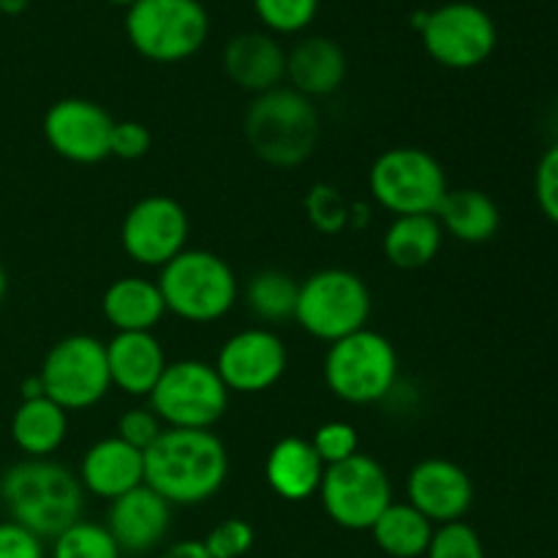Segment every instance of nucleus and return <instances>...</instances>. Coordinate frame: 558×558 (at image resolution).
I'll return each instance as SVG.
<instances>
[{"label": "nucleus", "mask_w": 558, "mask_h": 558, "mask_svg": "<svg viewBox=\"0 0 558 558\" xmlns=\"http://www.w3.org/2000/svg\"><path fill=\"white\" fill-rule=\"evenodd\" d=\"M163 305L178 319L207 325L238 303V276L227 259L205 248H185L161 267L158 276Z\"/></svg>", "instance_id": "obj_4"}, {"label": "nucleus", "mask_w": 558, "mask_h": 558, "mask_svg": "<svg viewBox=\"0 0 558 558\" xmlns=\"http://www.w3.org/2000/svg\"><path fill=\"white\" fill-rule=\"evenodd\" d=\"M308 441L316 456H319V461L325 463V469L349 461V458H354L360 452L357 428L343 423V420H332V423L319 425Z\"/></svg>", "instance_id": "obj_32"}, {"label": "nucleus", "mask_w": 558, "mask_h": 558, "mask_svg": "<svg viewBox=\"0 0 558 558\" xmlns=\"http://www.w3.org/2000/svg\"><path fill=\"white\" fill-rule=\"evenodd\" d=\"M289 87L303 96H330L347 80V54L332 38L308 36L287 52Z\"/></svg>", "instance_id": "obj_22"}, {"label": "nucleus", "mask_w": 558, "mask_h": 558, "mask_svg": "<svg viewBox=\"0 0 558 558\" xmlns=\"http://www.w3.org/2000/svg\"><path fill=\"white\" fill-rule=\"evenodd\" d=\"M191 223L183 205L172 196L153 194L136 202L123 218L120 243L142 267H163L185 251Z\"/></svg>", "instance_id": "obj_13"}, {"label": "nucleus", "mask_w": 558, "mask_h": 558, "mask_svg": "<svg viewBox=\"0 0 558 558\" xmlns=\"http://www.w3.org/2000/svg\"><path fill=\"white\" fill-rule=\"evenodd\" d=\"M423 47L430 58L445 69L466 71L477 69L480 63L494 54L499 31L496 22L483 5L469 0H452L428 11L423 31Z\"/></svg>", "instance_id": "obj_12"}, {"label": "nucleus", "mask_w": 558, "mask_h": 558, "mask_svg": "<svg viewBox=\"0 0 558 558\" xmlns=\"http://www.w3.org/2000/svg\"><path fill=\"white\" fill-rule=\"evenodd\" d=\"M0 501L9 521L20 523L38 539H54L82 521L85 488L80 474L47 458L14 463L0 477Z\"/></svg>", "instance_id": "obj_2"}, {"label": "nucleus", "mask_w": 558, "mask_h": 558, "mask_svg": "<svg viewBox=\"0 0 558 558\" xmlns=\"http://www.w3.org/2000/svg\"><path fill=\"white\" fill-rule=\"evenodd\" d=\"M153 145V136L145 123L140 120H114L112 136H109V156L120 158V161H136V158L147 156Z\"/></svg>", "instance_id": "obj_35"}, {"label": "nucleus", "mask_w": 558, "mask_h": 558, "mask_svg": "<svg viewBox=\"0 0 558 558\" xmlns=\"http://www.w3.org/2000/svg\"><path fill=\"white\" fill-rule=\"evenodd\" d=\"M371 196L392 216H436L445 202L447 174L423 147H390L368 172Z\"/></svg>", "instance_id": "obj_8"}, {"label": "nucleus", "mask_w": 558, "mask_h": 558, "mask_svg": "<svg viewBox=\"0 0 558 558\" xmlns=\"http://www.w3.org/2000/svg\"><path fill=\"white\" fill-rule=\"evenodd\" d=\"M371 534H374V543L379 545L381 554L392 558H420L425 556L430 537H434V523L423 512L414 510L409 501H403V505L392 501L381 512L379 521L371 526Z\"/></svg>", "instance_id": "obj_27"}, {"label": "nucleus", "mask_w": 558, "mask_h": 558, "mask_svg": "<svg viewBox=\"0 0 558 558\" xmlns=\"http://www.w3.org/2000/svg\"><path fill=\"white\" fill-rule=\"evenodd\" d=\"M31 5V0H0V14L16 16Z\"/></svg>", "instance_id": "obj_41"}, {"label": "nucleus", "mask_w": 558, "mask_h": 558, "mask_svg": "<svg viewBox=\"0 0 558 558\" xmlns=\"http://www.w3.org/2000/svg\"><path fill=\"white\" fill-rule=\"evenodd\" d=\"M305 216L314 223L316 232L322 234H341L343 229L352 227V202L343 196L341 189L330 183H316L305 196Z\"/></svg>", "instance_id": "obj_30"}, {"label": "nucleus", "mask_w": 558, "mask_h": 558, "mask_svg": "<svg viewBox=\"0 0 558 558\" xmlns=\"http://www.w3.org/2000/svg\"><path fill=\"white\" fill-rule=\"evenodd\" d=\"M289 354L278 332L267 327H248L234 332L218 349L216 371L229 392L256 396L281 381L287 374Z\"/></svg>", "instance_id": "obj_14"}, {"label": "nucleus", "mask_w": 558, "mask_h": 558, "mask_svg": "<svg viewBox=\"0 0 558 558\" xmlns=\"http://www.w3.org/2000/svg\"><path fill=\"white\" fill-rule=\"evenodd\" d=\"M69 436V412L47 396L31 398L11 417V439L27 458H47Z\"/></svg>", "instance_id": "obj_25"}, {"label": "nucleus", "mask_w": 558, "mask_h": 558, "mask_svg": "<svg viewBox=\"0 0 558 558\" xmlns=\"http://www.w3.org/2000/svg\"><path fill=\"white\" fill-rule=\"evenodd\" d=\"M5 289H9V278H5V267L0 265V303H3L5 298Z\"/></svg>", "instance_id": "obj_42"}, {"label": "nucleus", "mask_w": 558, "mask_h": 558, "mask_svg": "<svg viewBox=\"0 0 558 558\" xmlns=\"http://www.w3.org/2000/svg\"><path fill=\"white\" fill-rule=\"evenodd\" d=\"M223 71L234 85L259 96L287 80V49L270 33H240L223 47Z\"/></svg>", "instance_id": "obj_19"}, {"label": "nucleus", "mask_w": 558, "mask_h": 558, "mask_svg": "<svg viewBox=\"0 0 558 558\" xmlns=\"http://www.w3.org/2000/svg\"><path fill=\"white\" fill-rule=\"evenodd\" d=\"M398 379V352L381 332L363 330L330 343L325 354V381L336 398L354 407L390 396Z\"/></svg>", "instance_id": "obj_7"}, {"label": "nucleus", "mask_w": 558, "mask_h": 558, "mask_svg": "<svg viewBox=\"0 0 558 558\" xmlns=\"http://www.w3.org/2000/svg\"><path fill=\"white\" fill-rule=\"evenodd\" d=\"M158 558H210L202 539H183V543L169 545Z\"/></svg>", "instance_id": "obj_39"}, {"label": "nucleus", "mask_w": 558, "mask_h": 558, "mask_svg": "<svg viewBox=\"0 0 558 558\" xmlns=\"http://www.w3.org/2000/svg\"><path fill=\"white\" fill-rule=\"evenodd\" d=\"M243 129L251 150L278 169H292L308 161L322 136L314 101L283 85L259 93L251 101Z\"/></svg>", "instance_id": "obj_3"}, {"label": "nucleus", "mask_w": 558, "mask_h": 558, "mask_svg": "<svg viewBox=\"0 0 558 558\" xmlns=\"http://www.w3.org/2000/svg\"><path fill=\"white\" fill-rule=\"evenodd\" d=\"M107 365L112 387L125 396L150 398L167 368V354L153 332H114L107 343Z\"/></svg>", "instance_id": "obj_20"}, {"label": "nucleus", "mask_w": 558, "mask_h": 558, "mask_svg": "<svg viewBox=\"0 0 558 558\" xmlns=\"http://www.w3.org/2000/svg\"><path fill=\"white\" fill-rule=\"evenodd\" d=\"M534 196L543 216L558 227V142L543 153L534 172Z\"/></svg>", "instance_id": "obj_36"}, {"label": "nucleus", "mask_w": 558, "mask_h": 558, "mask_svg": "<svg viewBox=\"0 0 558 558\" xmlns=\"http://www.w3.org/2000/svg\"><path fill=\"white\" fill-rule=\"evenodd\" d=\"M80 483L85 494L98 496V499H120L129 490L145 485V452L131 447L120 436L96 441L82 456Z\"/></svg>", "instance_id": "obj_18"}, {"label": "nucleus", "mask_w": 558, "mask_h": 558, "mask_svg": "<svg viewBox=\"0 0 558 558\" xmlns=\"http://www.w3.org/2000/svg\"><path fill=\"white\" fill-rule=\"evenodd\" d=\"M425 558H485L480 534L469 523L452 521L434 529Z\"/></svg>", "instance_id": "obj_33"}, {"label": "nucleus", "mask_w": 558, "mask_h": 558, "mask_svg": "<svg viewBox=\"0 0 558 558\" xmlns=\"http://www.w3.org/2000/svg\"><path fill=\"white\" fill-rule=\"evenodd\" d=\"M445 240L436 216H396L381 238V251L387 262L401 270H420L436 259Z\"/></svg>", "instance_id": "obj_26"}, {"label": "nucleus", "mask_w": 558, "mask_h": 558, "mask_svg": "<svg viewBox=\"0 0 558 558\" xmlns=\"http://www.w3.org/2000/svg\"><path fill=\"white\" fill-rule=\"evenodd\" d=\"M229 407V390L216 365L205 360L167 363L150 392V409L163 428L213 430Z\"/></svg>", "instance_id": "obj_9"}, {"label": "nucleus", "mask_w": 558, "mask_h": 558, "mask_svg": "<svg viewBox=\"0 0 558 558\" xmlns=\"http://www.w3.org/2000/svg\"><path fill=\"white\" fill-rule=\"evenodd\" d=\"M101 314L114 327V332H153V327L167 314V305L156 281L125 276L107 287L101 298Z\"/></svg>", "instance_id": "obj_23"}, {"label": "nucleus", "mask_w": 558, "mask_h": 558, "mask_svg": "<svg viewBox=\"0 0 558 558\" xmlns=\"http://www.w3.org/2000/svg\"><path fill=\"white\" fill-rule=\"evenodd\" d=\"M298 292L300 283L283 270H262L251 276L245 283V305L251 314L262 322H278L294 319V308H298Z\"/></svg>", "instance_id": "obj_28"}, {"label": "nucleus", "mask_w": 558, "mask_h": 558, "mask_svg": "<svg viewBox=\"0 0 558 558\" xmlns=\"http://www.w3.org/2000/svg\"><path fill=\"white\" fill-rule=\"evenodd\" d=\"M256 16L272 33H300L314 22L319 0H254Z\"/></svg>", "instance_id": "obj_31"}, {"label": "nucleus", "mask_w": 558, "mask_h": 558, "mask_svg": "<svg viewBox=\"0 0 558 558\" xmlns=\"http://www.w3.org/2000/svg\"><path fill=\"white\" fill-rule=\"evenodd\" d=\"M112 114L87 98H60L44 114V140L71 163H98L109 158Z\"/></svg>", "instance_id": "obj_15"}, {"label": "nucleus", "mask_w": 558, "mask_h": 558, "mask_svg": "<svg viewBox=\"0 0 558 558\" xmlns=\"http://www.w3.org/2000/svg\"><path fill=\"white\" fill-rule=\"evenodd\" d=\"M229 474V456L213 430L163 428L145 450V485L172 507L213 499Z\"/></svg>", "instance_id": "obj_1"}, {"label": "nucleus", "mask_w": 558, "mask_h": 558, "mask_svg": "<svg viewBox=\"0 0 558 558\" xmlns=\"http://www.w3.org/2000/svg\"><path fill=\"white\" fill-rule=\"evenodd\" d=\"M325 463L308 439L283 436L270 447L265 461V480L272 494L283 501H305L319 494Z\"/></svg>", "instance_id": "obj_21"}, {"label": "nucleus", "mask_w": 558, "mask_h": 558, "mask_svg": "<svg viewBox=\"0 0 558 558\" xmlns=\"http://www.w3.org/2000/svg\"><path fill=\"white\" fill-rule=\"evenodd\" d=\"M210 16L199 0H134L125 9V36L153 63L194 58L207 41Z\"/></svg>", "instance_id": "obj_5"}, {"label": "nucleus", "mask_w": 558, "mask_h": 558, "mask_svg": "<svg viewBox=\"0 0 558 558\" xmlns=\"http://www.w3.org/2000/svg\"><path fill=\"white\" fill-rule=\"evenodd\" d=\"M319 496L327 518L336 526L371 532L381 512L392 505V483L376 458L357 452L349 461L325 469Z\"/></svg>", "instance_id": "obj_11"}, {"label": "nucleus", "mask_w": 558, "mask_h": 558, "mask_svg": "<svg viewBox=\"0 0 558 558\" xmlns=\"http://www.w3.org/2000/svg\"><path fill=\"white\" fill-rule=\"evenodd\" d=\"M0 558H44V545L20 523H0Z\"/></svg>", "instance_id": "obj_38"}, {"label": "nucleus", "mask_w": 558, "mask_h": 558, "mask_svg": "<svg viewBox=\"0 0 558 558\" xmlns=\"http://www.w3.org/2000/svg\"><path fill=\"white\" fill-rule=\"evenodd\" d=\"M436 218L447 234L469 245L488 243L499 232L501 223L499 205L485 191L477 189L447 191L445 202L436 210Z\"/></svg>", "instance_id": "obj_24"}, {"label": "nucleus", "mask_w": 558, "mask_h": 558, "mask_svg": "<svg viewBox=\"0 0 558 558\" xmlns=\"http://www.w3.org/2000/svg\"><path fill=\"white\" fill-rule=\"evenodd\" d=\"M371 292L368 283L343 267L316 270L300 283L294 322L311 338L336 343L368 327Z\"/></svg>", "instance_id": "obj_6"}, {"label": "nucleus", "mask_w": 558, "mask_h": 558, "mask_svg": "<svg viewBox=\"0 0 558 558\" xmlns=\"http://www.w3.org/2000/svg\"><path fill=\"white\" fill-rule=\"evenodd\" d=\"M254 526L243 518H227V521L218 523L216 529H210L202 543H205L210 558H243L254 548Z\"/></svg>", "instance_id": "obj_34"}, {"label": "nucleus", "mask_w": 558, "mask_h": 558, "mask_svg": "<svg viewBox=\"0 0 558 558\" xmlns=\"http://www.w3.org/2000/svg\"><path fill=\"white\" fill-rule=\"evenodd\" d=\"M163 430V423L156 417V412L153 409H129V412L120 414L118 420V434L123 441H129L131 447H136V450L145 452L147 447L153 445V441L161 436Z\"/></svg>", "instance_id": "obj_37"}, {"label": "nucleus", "mask_w": 558, "mask_h": 558, "mask_svg": "<svg viewBox=\"0 0 558 558\" xmlns=\"http://www.w3.org/2000/svg\"><path fill=\"white\" fill-rule=\"evenodd\" d=\"M107 3H112V5H125V9H129V5L134 3V0H107Z\"/></svg>", "instance_id": "obj_43"}, {"label": "nucleus", "mask_w": 558, "mask_h": 558, "mask_svg": "<svg viewBox=\"0 0 558 558\" xmlns=\"http://www.w3.org/2000/svg\"><path fill=\"white\" fill-rule=\"evenodd\" d=\"M118 543L104 523L76 521L52 539V558H120Z\"/></svg>", "instance_id": "obj_29"}, {"label": "nucleus", "mask_w": 558, "mask_h": 558, "mask_svg": "<svg viewBox=\"0 0 558 558\" xmlns=\"http://www.w3.org/2000/svg\"><path fill=\"white\" fill-rule=\"evenodd\" d=\"M38 379L44 396L65 412H85L104 401L109 381L107 343L93 336H65L44 357Z\"/></svg>", "instance_id": "obj_10"}, {"label": "nucleus", "mask_w": 558, "mask_h": 558, "mask_svg": "<svg viewBox=\"0 0 558 558\" xmlns=\"http://www.w3.org/2000/svg\"><path fill=\"white\" fill-rule=\"evenodd\" d=\"M44 396V385L41 379L36 376H31V379H25V385H22V401H31V398H41Z\"/></svg>", "instance_id": "obj_40"}, {"label": "nucleus", "mask_w": 558, "mask_h": 558, "mask_svg": "<svg viewBox=\"0 0 558 558\" xmlns=\"http://www.w3.org/2000/svg\"><path fill=\"white\" fill-rule=\"evenodd\" d=\"M169 526H172V505L147 485L109 501L107 532L118 543L120 554L142 556L158 548L169 534Z\"/></svg>", "instance_id": "obj_17"}, {"label": "nucleus", "mask_w": 558, "mask_h": 558, "mask_svg": "<svg viewBox=\"0 0 558 558\" xmlns=\"http://www.w3.org/2000/svg\"><path fill=\"white\" fill-rule=\"evenodd\" d=\"M409 505L430 523L461 521L474 505V483L466 469L447 458H425L409 472Z\"/></svg>", "instance_id": "obj_16"}]
</instances>
